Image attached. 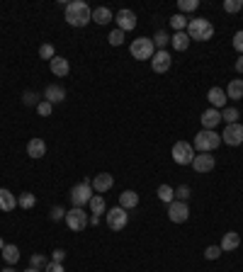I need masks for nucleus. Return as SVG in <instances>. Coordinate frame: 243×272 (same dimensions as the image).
Instances as JSON below:
<instances>
[{
  "instance_id": "obj_1",
  "label": "nucleus",
  "mask_w": 243,
  "mask_h": 272,
  "mask_svg": "<svg viewBox=\"0 0 243 272\" xmlns=\"http://www.w3.org/2000/svg\"><path fill=\"white\" fill-rule=\"evenodd\" d=\"M64 15H66V22H68L71 27H85L88 22H93V10L88 8L83 0H71V3H66Z\"/></svg>"
},
{
  "instance_id": "obj_2",
  "label": "nucleus",
  "mask_w": 243,
  "mask_h": 272,
  "mask_svg": "<svg viewBox=\"0 0 243 272\" xmlns=\"http://www.w3.org/2000/svg\"><path fill=\"white\" fill-rule=\"evenodd\" d=\"M187 37L190 41H209V39L214 37V25L205 17H192L187 19Z\"/></svg>"
},
{
  "instance_id": "obj_3",
  "label": "nucleus",
  "mask_w": 243,
  "mask_h": 272,
  "mask_svg": "<svg viewBox=\"0 0 243 272\" xmlns=\"http://www.w3.org/2000/svg\"><path fill=\"white\" fill-rule=\"evenodd\" d=\"M219 143H221V136H219L214 129H202V132L195 136V141H192V149H195L197 153H212Z\"/></svg>"
},
{
  "instance_id": "obj_4",
  "label": "nucleus",
  "mask_w": 243,
  "mask_h": 272,
  "mask_svg": "<svg viewBox=\"0 0 243 272\" xmlns=\"http://www.w3.org/2000/svg\"><path fill=\"white\" fill-rule=\"evenodd\" d=\"M129 51H131V56L139 58V61H151L153 54H156V44H153V39H149V37H139L131 41Z\"/></svg>"
},
{
  "instance_id": "obj_5",
  "label": "nucleus",
  "mask_w": 243,
  "mask_h": 272,
  "mask_svg": "<svg viewBox=\"0 0 243 272\" xmlns=\"http://www.w3.org/2000/svg\"><path fill=\"white\" fill-rule=\"evenodd\" d=\"M95 190L90 185V180H83V182H78L73 190H71V204L78 206V209H83L85 204H90V199H93Z\"/></svg>"
},
{
  "instance_id": "obj_6",
  "label": "nucleus",
  "mask_w": 243,
  "mask_h": 272,
  "mask_svg": "<svg viewBox=\"0 0 243 272\" xmlns=\"http://www.w3.org/2000/svg\"><path fill=\"white\" fill-rule=\"evenodd\" d=\"M195 153L197 151L192 149V143H187V141H178V143L173 146V151H170V156H173V160H175L178 165H192Z\"/></svg>"
},
{
  "instance_id": "obj_7",
  "label": "nucleus",
  "mask_w": 243,
  "mask_h": 272,
  "mask_svg": "<svg viewBox=\"0 0 243 272\" xmlns=\"http://www.w3.org/2000/svg\"><path fill=\"white\" fill-rule=\"evenodd\" d=\"M88 224H90V216L85 214L83 209L73 206L71 212H66V226H68L71 231H85Z\"/></svg>"
},
{
  "instance_id": "obj_8",
  "label": "nucleus",
  "mask_w": 243,
  "mask_h": 272,
  "mask_svg": "<svg viewBox=\"0 0 243 272\" xmlns=\"http://www.w3.org/2000/svg\"><path fill=\"white\" fill-rule=\"evenodd\" d=\"M168 219L173 224H185L187 219H190V206H187V202L173 199L168 204Z\"/></svg>"
},
{
  "instance_id": "obj_9",
  "label": "nucleus",
  "mask_w": 243,
  "mask_h": 272,
  "mask_svg": "<svg viewBox=\"0 0 243 272\" xmlns=\"http://www.w3.org/2000/svg\"><path fill=\"white\" fill-rule=\"evenodd\" d=\"M221 141L226 146H241L243 143V124L236 122V124H226L224 132H221Z\"/></svg>"
},
{
  "instance_id": "obj_10",
  "label": "nucleus",
  "mask_w": 243,
  "mask_h": 272,
  "mask_svg": "<svg viewBox=\"0 0 243 272\" xmlns=\"http://www.w3.org/2000/svg\"><path fill=\"white\" fill-rule=\"evenodd\" d=\"M127 224H129V214H127V209L114 206V209L107 212V226H110L112 231H121Z\"/></svg>"
},
{
  "instance_id": "obj_11",
  "label": "nucleus",
  "mask_w": 243,
  "mask_h": 272,
  "mask_svg": "<svg viewBox=\"0 0 243 272\" xmlns=\"http://www.w3.org/2000/svg\"><path fill=\"white\" fill-rule=\"evenodd\" d=\"M216 165V160L212 153H195V158H192V168L197 173H212Z\"/></svg>"
},
{
  "instance_id": "obj_12",
  "label": "nucleus",
  "mask_w": 243,
  "mask_h": 272,
  "mask_svg": "<svg viewBox=\"0 0 243 272\" xmlns=\"http://www.w3.org/2000/svg\"><path fill=\"white\" fill-rule=\"evenodd\" d=\"M114 19H117V29H121V32H131V29L136 27V15H134V10L121 8Z\"/></svg>"
},
{
  "instance_id": "obj_13",
  "label": "nucleus",
  "mask_w": 243,
  "mask_h": 272,
  "mask_svg": "<svg viewBox=\"0 0 243 272\" xmlns=\"http://www.w3.org/2000/svg\"><path fill=\"white\" fill-rule=\"evenodd\" d=\"M170 61H173V58H170L168 51H166V49H158V51L153 54V58H151V68H153L156 73H166L170 68Z\"/></svg>"
},
{
  "instance_id": "obj_14",
  "label": "nucleus",
  "mask_w": 243,
  "mask_h": 272,
  "mask_svg": "<svg viewBox=\"0 0 243 272\" xmlns=\"http://www.w3.org/2000/svg\"><path fill=\"white\" fill-rule=\"evenodd\" d=\"M93 190L97 192V195H105L107 190H112V185H114V178L110 175V173H100V175H95L93 178Z\"/></svg>"
},
{
  "instance_id": "obj_15",
  "label": "nucleus",
  "mask_w": 243,
  "mask_h": 272,
  "mask_svg": "<svg viewBox=\"0 0 243 272\" xmlns=\"http://www.w3.org/2000/svg\"><path fill=\"white\" fill-rule=\"evenodd\" d=\"M49 68H51V73L56 75V78H66V75L71 73V64H68V58L64 56H56L49 61Z\"/></svg>"
},
{
  "instance_id": "obj_16",
  "label": "nucleus",
  "mask_w": 243,
  "mask_h": 272,
  "mask_svg": "<svg viewBox=\"0 0 243 272\" xmlns=\"http://www.w3.org/2000/svg\"><path fill=\"white\" fill-rule=\"evenodd\" d=\"M44 100H47V102H51V104L64 102V100H66V90L61 88V85H56V83L47 85V90H44Z\"/></svg>"
},
{
  "instance_id": "obj_17",
  "label": "nucleus",
  "mask_w": 243,
  "mask_h": 272,
  "mask_svg": "<svg viewBox=\"0 0 243 272\" xmlns=\"http://www.w3.org/2000/svg\"><path fill=\"white\" fill-rule=\"evenodd\" d=\"M207 100H209V104L214 107V110H221V107H226V90H221V88H209V93H207Z\"/></svg>"
},
{
  "instance_id": "obj_18",
  "label": "nucleus",
  "mask_w": 243,
  "mask_h": 272,
  "mask_svg": "<svg viewBox=\"0 0 243 272\" xmlns=\"http://www.w3.org/2000/svg\"><path fill=\"white\" fill-rule=\"evenodd\" d=\"M238 245H241V236L236 234V231H226L219 248H221V253H229V250H236Z\"/></svg>"
},
{
  "instance_id": "obj_19",
  "label": "nucleus",
  "mask_w": 243,
  "mask_h": 272,
  "mask_svg": "<svg viewBox=\"0 0 243 272\" xmlns=\"http://www.w3.org/2000/svg\"><path fill=\"white\" fill-rule=\"evenodd\" d=\"M219 122H221V112H219V110L209 107V110L202 112V127H205V129H214Z\"/></svg>"
},
{
  "instance_id": "obj_20",
  "label": "nucleus",
  "mask_w": 243,
  "mask_h": 272,
  "mask_svg": "<svg viewBox=\"0 0 243 272\" xmlns=\"http://www.w3.org/2000/svg\"><path fill=\"white\" fill-rule=\"evenodd\" d=\"M47 153V143H44V139H29L27 143V156L29 158H42Z\"/></svg>"
},
{
  "instance_id": "obj_21",
  "label": "nucleus",
  "mask_w": 243,
  "mask_h": 272,
  "mask_svg": "<svg viewBox=\"0 0 243 272\" xmlns=\"http://www.w3.org/2000/svg\"><path fill=\"white\" fill-rule=\"evenodd\" d=\"M15 206H17V197H15L10 190L0 187V209H3V212H12Z\"/></svg>"
},
{
  "instance_id": "obj_22",
  "label": "nucleus",
  "mask_w": 243,
  "mask_h": 272,
  "mask_svg": "<svg viewBox=\"0 0 243 272\" xmlns=\"http://www.w3.org/2000/svg\"><path fill=\"white\" fill-rule=\"evenodd\" d=\"M139 204V195L134 192V190H124L119 195V206L121 209H134V206Z\"/></svg>"
},
{
  "instance_id": "obj_23",
  "label": "nucleus",
  "mask_w": 243,
  "mask_h": 272,
  "mask_svg": "<svg viewBox=\"0 0 243 272\" xmlns=\"http://www.w3.org/2000/svg\"><path fill=\"white\" fill-rule=\"evenodd\" d=\"M226 97H229V100H241L243 97V80L241 78H234V80L229 83V88H226Z\"/></svg>"
},
{
  "instance_id": "obj_24",
  "label": "nucleus",
  "mask_w": 243,
  "mask_h": 272,
  "mask_svg": "<svg viewBox=\"0 0 243 272\" xmlns=\"http://www.w3.org/2000/svg\"><path fill=\"white\" fill-rule=\"evenodd\" d=\"M170 44L175 51H185L190 47V37H187V32H175L173 37H170Z\"/></svg>"
},
{
  "instance_id": "obj_25",
  "label": "nucleus",
  "mask_w": 243,
  "mask_h": 272,
  "mask_svg": "<svg viewBox=\"0 0 243 272\" xmlns=\"http://www.w3.org/2000/svg\"><path fill=\"white\" fill-rule=\"evenodd\" d=\"M93 22H97V25H110V22H112V10L110 8H95L93 10Z\"/></svg>"
},
{
  "instance_id": "obj_26",
  "label": "nucleus",
  "mask_w": 243,
  "mask_h": 272,
  "mask_svg": "<svg viewBox=\"0 0 243 272\" xmlns=\"http://www.w3.org/2000/svg\"><path fill=\"white\" fill-rule=\"evenodd\" d=\"M0 253H3V258H5V263H8V265H15L19 260V248H17V245H12V243H8Z\"/></svg>"
},
{
  "instance_id": "obj_27",
  "label": "nucleus",
  "mask_w": 243,
  "mask_h": 272,
  "mask_svg": "<svg viewBox=\"0 0 243 272\" xmlns=\"http://www.w3.org/2000/svg\"><path fill=\"white\" fill-rule=\"evenodd\" d=\"M90 212H93V214H105V212H107V204H105V197L103 195H93V199H90Z\"/></svg>"
},
{
  "instance_id": "obj_28",
  "label": "nucleus",
  "mask_w": 243,
  "mask_h": 272,
  "mask_svg": "<svg viewBox=\"0 0 243 272\" xmlns=\"http://www.w3.org/2000/svg\"><path fill=\"white\" fill-rule=\"evenodd\" d=\"M156 195H158V199H160V202H166V204H170V202L175 199V190L170 187V185H160Z\"/></svg>"
},
{
  "instance_id": "obj_29",
  "label": "nucleus",
  "mask_w": 243,
  "mask_h": 272,
  "mask_svg": "<svg viewBox=\"0 0 243 272\" xmlns=\"http://www.w3.org/2000/svg\"><path fill=\"white\" fill-rule=\"evenodd\" d=\"M34 204H37V197L32 192H22L17 197V206H22V209H32Z\"/></svg>"
},
{
  "instance_id": "obj_30",
  "label": "nucleus",
  "mask_w": 243,
  "mask_h": 272,
  "mask_svg": "<svg viewBox=\"0 0 243 272\" xmlns=\"http://www.w3.org/2000/svg\"><path fill=\"white\" fill-rule=\"evenodd\" d=\"M238 117H241V114H238L236 107H224V110H221V119H224L226 124H236L238 122Z\"/></svg>"
},
{
  "instance_id": "obj_31",
  "label": "nucleus",
  "mask_w": 243,
  "mask_h": 272,
  "mask_svg": "<svg viewBox=\"0 0 243 272\" xmlns=\"http://www.w3.org/2000/svg\"><path fill=\"white\" fill-rule=\"evenodd\" d=\"M170 27L175 29V32H185L187 29V17L185 15H180V12L178 15H173V17H170Z\"/></svg>"
},
{
  "instance_id": "obj_32",
  "label": "nucleus",
  "mask_w": 243,
  "mask_h": 272,
  "mask_svg": "<svg viewBox=\"0 0 243 272\" xmlns=\"http://www.w3.org/2000/svg\"><path fill=\"white\" fill-rule=\"evenodd\" d=\"M49 260H47V255H42V253H34L32 258H29V267H34V270H42V267H47Z\"/></svg>"
},
{
  "instance_id": "obj_33",
  "label": "nucleus",
  "mask_w": 243,
  "mask_h": 272,
  "mask_svg": "<svg viewBox=\"0 0 243 272\" xmlns=\"http://www.w3.org/2000/svg\"><path fill=\"white\" fill-rule=\"evenodd\" d=\"M178 8H180V15L183 12H192V10L199 8V0H178Z\"/></svg>"
},
{
  "instance_id": "obj_34",
  "label": "nucleus",
  "mask_w": 243,
  "mask_h": 272,
  "mask_svg": "<svg viewBox=\"0 0 243 272\" xmlns=\"http://www.w3.org/2000/svg\"><path fill=\"white\" fill-rule=\"evenodd\" d=\"M39 56L44 58V61H51V58H56V49L51 47V44H42L39 47Z\"/></svg>"
},
{
  "instance_id": "obj_35",
  "label": "nucleus",
  "mask_w": 243,
  "mask_h": 272,
  "mask_svg": "<svg viewBox=\"0 0 243 272\" xmlns=\"http://www.w3.org/2000/svg\"><path fill=\"white\" fill-rule=\"evenodd\" d=\"M37 112H39V117H51V112H54V104L47 102V100H42V102L37 104Z\"/></svg>"
},
{
  "instance_id": "obj_36",
  "label": "nucleus",
  "mask_w": 243,
  "mask_h": 272,
  "mask_svg": "<svg viewBox=\"0 0 243 272\" xmlns=\"http://www.w3.org/2000/svg\"><path fill=\"white\" fill-rule=\"evenodd\" d=\"M168 41H170V37H168V34H166V32H163V29L153 34V44H156V47H158V49H163V47H166V44H168Z\"/></svg>"
},
{
  "instance_id": "obj_37",
  "label": "nucleus",
  "mask_w": 243,
  "mask_h": 272,
  "mask_svg": "<svg viewBox=\"0 0 243 272\" xmlns=\"http://www.w3.org/2000/svg\"><path fill=\"white\" fill-rule=\"evenodd\" d=\"M107 39H110V44H112V47H119L121 41H124V32H121V29H112Z\"/></svg>"
},
{
  "instance_id": "obj_38",
  "label": "nucleus",
  "mask_w": 243,
  "mask_h": 272,
  "mask_svg": "<svg viewBox=\"0 0 243 272\" xmlns=\"http://www.w3.org/2000/svg\"><path fill=\"white\" fill-rule=\"evenodd\" d=\"M224 10L226 12H238V10H243V0H224Z\"/></svg>"
},
{
  "instance_id": "obj_39",
  "label": "nucleus",
  "mask_w": 243,
  "mask_h": 272,
  "mask_svg": "<svg viewBox=\"0 0 243 272\" xmlns=\"http://www.w3.org/2000/svg\"><path fill=\"white\" fill-rule=\"evenodd\" d=\"M219 255H221V248H219V245H207V250H205L207 260H216Z\"/></svg>"
},
{
  "instance_id": "obj_40",
  "label": "nucleus",
  "mask_w": 243,
  "mask_h": 272,
  "mask_svg": "<svg viewBox=\"0 0 243 272\" xmlns=\"http://www.w3.org/2000/svg\"><path fill=\"white\" fill-rule=\"evenodd\" d=\"M37 97H39V95L34 93V90H25V95H22V102H25V104H39Z\"/></svg>"
},
{
  "instance_id": "obj_41",
  "label": "nucleus",
  "mask_w": 243,
  "mask_h": 272,
  "mask_svg": "<svg viewBox=\"0 0 243 272\" xmlns=\"http://www.w3.org/2000/svg\"><path fill=\"white\" fill-rule=\"evenodd\" d=\"M234 49H236V51H238V54L243 56V29L234 34Z\"/></svg>"
},
{
  "instance_id": "obj_42",
  "label": "nucleus",
  "mask_w": 243,
  "mask_h": 272,
  "mask_svg": "<svg viewBox=\"0 0 243 272\" xmlns=\"http://www.w3.org/2000/svg\"><path fill=\"white\" fill-rule=\"evenodd\" d=\"M175 195H178L180 202H187V197H190V187H187V185H180V187L175 190Z\"/></svg>"
},
{
  "instance_id": "obj_43",
  "label": "nucleus",
  "mask_w": 243,
  "mask_h": 272,
  "mask_svg": "<svg viewBox=\"0 0 243 272\" xmlns=\"http://www.w3.org/2000/svg\"><path fill=\"white\" fill-rule=\"evenodd\" d=\"M44 272H66V270H64V263H54V260H49V265L44 267Z\"/></svg>"
},
{
  "instance_id": "obj_44",
  "label": "nucleus",
  "mask_w": 243,
  "mask_h": 272,
  "mask_svg": "<svg viewBox=\"0 0 243 272\" xmlns=\"http://www.w3.org/2000/svg\"><path fill=\"white\" fill-rule=\"evenodd\" d=\"M51 260H54V263H64V260H66V250H64V248H56V250L51 253Z\"/></svg>"
},
{
  "instance_id": "obj_45",
  "label": "nucleus",
  "mask_w": 243,
  "mask_h": 272,
  "mask_svg": "<svg viewBox=\"0 0 243 272\" xmlns=\"http://www.w3.org/2000/svg\"><path fill=\"white\" fill-rule=\"evenodd\" d=\"M51 219H54V221H61V219H66V212L61 206H54V209H51Z\"/></svg>"
},
{
  "instance_id": "obj_46",
  "label": "nucleus",
  "mask_w": 243,
  "mask_h": 272,
  "mask_svg": "<svg viewBox=\"0 0 243 272\" xmlns=\"http://www.w3.org/2000/svg\"><path fill=\"white\" fill-rule=\"evenodd\" d=\"M236 71H238V73H243V56L236 58Z\"/></svg>"
},
{
  "instance_id": "obj_47",
  "label": "nucleus",
  "mask_w": 243,
  "mask_h": 272,
  "mask_svg": "<svg viewBox=\"0 0 243 272\" xmlns=\"http://www.w3.org/2000/svg\"><path fill=\"white\" fill-rule=\"evenodd\" d=\"M3 272H17V270H15V267H5V270H3Z\"/></svg>"
},
{
  "instance_id": "obj_48",
  "label": "nucleus",
  "mask_w": 243,
  "mask_h": 272,
  "mask_svg": "<svg viewBox=\"0 0 243 272\" xmlns=\"http://www.w3.org/2000/svg\"><path fill=\"white\" fill-rule=\"evenodd\" d=\"M25 272H42V270H34V267H27V270Z\"/></svg>"
},
{
  "instance_id": "obj_49",
  "label": "nucleus",
  "mask_w": 243,
  "mask_h": 272,
  "mask_svg": "<svg viewBox=\"0 0 243 272\" xmlns=\"http://www.w3.org/2000/svg\"><path fill=\"white\" fill-rule=\"evenodd\" d=\"M3 248H5V243H3V238H0V250H3Z\"/></svg>"
}]
</instances>
